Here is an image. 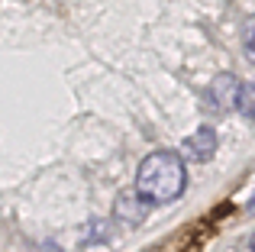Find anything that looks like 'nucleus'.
Instances as JSON below:
<instances>
[{
	"label": "nucleus",
	"instance_id": "nucleus-4",
	"mask_svg": "<svg viewBox=\"0 0 255 252\" xmlns=\"http://www.w3.org/2000/svg\"><path fill=\"white\" fill-rule=\"evenodd\" d=\"M236 110L246 117V120H255V84H243V88H239Z\"/></svg>",
	"mask_w": 255,
	"mask_h": 252
},
{
	"label": "nucleus",
	"instance_id": "nucleus-2",
	"mask_svg": "<svg viewBox=\"0 0 255 252\" xmlns=\"http://www.w3.org/2000/svg\"><path fill=\"white\" fill-rule=\"evenodd\" d=\"M178 155L184 158V162H210V158L217 155V132H213L210 126H197L191 136H184Z\"/></svg>",
	"mask_w": 255,
	"mask_h": 252
},
{
	"label": "nucleus",
	"instance_id": "nucleus-6",
	"mask_svg": "<svg viewBox=\"0 0 255 252\" xmlns=\"http://www.w3.org/2000/svg\"><path fill=\"white\" fill-rule=\"evenodd\" d=\"M249 249H252V252H255V233H252V240H249Z\"/></svg>",
	"mask_w": 255,
	"mask_h": 252
},
{
	"label": "nucleus",
	"instance_id": "nucleus-3",
	"mask_svg": "<svg viewBox=\"0 0 255 252\" xmlns=\"http://www.w3.org/2000/svg\"><path fill=\"white\" fill-rule=\"evenodd\" d=\"M239 78L236 75H217L207 88V104L210 110L223 114V110H236V101H239Z\"/></svg>",
	"mask_w": 255,
	"mask_h": 252
},
{
	"label": "nucleus",
	"instance_id": "nucleus-5",
	"mask_svg": "<svg viewBox=\"0 0 255 252\" xmlns=\"http://www.w3.org/2000/svg\"><path fill=\"white\" fill-rule=\"evenodd\" d=\"M243 42H246V49H249V55H255V13L243 26Z\"/></svg>",
	"mask_w": 255,
	"mask_h": 252
},
{
	"label": "nucleus",
	"instance_id": "nucleus-1",
	"mask_svg": "<svg viewBox=\"0 0 255 252\" xmlns=\"http://www.w3.org/2000/svg\"><path fill=\"white\" fill-rule=\"evenodd\" d=\"M184 184H187V168L178 152L158 149L152 155H145L136 168V197L149 207L178 201L184 194Z\"/></svg>",
	"mask_w": 255,
	"mask_h": 252
}]
</instances>
